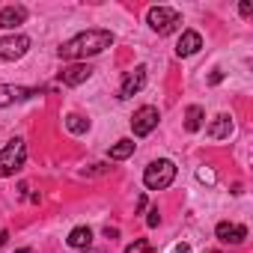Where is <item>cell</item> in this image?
Here are the masks:
<instances>
[{
  "label": "cell",
  "mask_w": 253,
  "mask_h": 253,
  "mask_svg": "<svg viewBox=\"0 0 253 253\" xmlns=\"http://www.w3.org/2000/svg\"><path fill=\"white\" fill-rule=\"evenodd\" d=\"M229 134H232V116L229 113H217L211 119V125H209V137L211 140H226Z\"/></svg>",
  "instance_id": "7c38bea8"
},
{
  "label": "cell",
  "mask_w": 253,
  "mask_h": 253,
  "mask_svg": "<svg viewBox=\"0 0 253 253\" xmlns=\"http://www.w3.org/2000/svg\"><path fill=\"white\" fill-rule=\"evenodd\" d=\"M86 253H104V250H92V247H89V250H86Z\"/></svg>",
  "instance_id": "83f0119b"
},
{
  "label": "cell",
  "mask_w": 253,
  "mask_h": 253,
  "mask_svg": "<svg viewBox=\"0 0 253 253\" xmlns=\"http://www.w3.org/2000/svg\"><path fill=\"white\" fill-rule=\"evenodd\" d=\"M203 119H206V110H203L200 104H191V107L185 110V128H188V131H200V128H203Z\"/></svg>",
  "instance_id": "9a60e30c"
},
{
  "label": "cell",
  "mask_w": 253,
  "mask_h": 253,
  "mask_svg": "<svg viewBox=\"0 0 253 253\" xmlns=\"http://www.w3.org/2000/svg\"><path fill=\"white\" fill-rule=\"evenodd\" d=\"M173 179H176V164H173L170 158L152 161V164L146 167V173H143V185H146L149 191H164V188L173 185Z\"/></svg>",
  "instance_id": "3957f363"
},
{
  "label": "cell",
  "mask_w": 253,
  "mask_h": 253,
  "mask_svg": "<svg viewBox=\"0 0 253 253\" xmlns=\"http://www.w3.org/2000/svg\"><path fill=\"white\" fill-rule=\"evenodd\" d=\"M113 45V33L110 30H84L78 36H72L69 42L60 45V60H86L95 57L101 51H107Z\"/></svg>",
  "instance_id": "6da1fadb"
},
{
  "label": "cell",
  "mask_w": 253,
  "mask_h": 253,
  "mask_svg": "<svg viewBox=\"0 0 253 253\" xmlns=\"http://www.w3.org/2000/svg\"><path fill=\"white\" fill-rule=\"evenodd\" d=\"M158 107H152V104H143L140 110H134V116H131V131H134V137H146V134H152L155 128H158Z\"/></svg>",
  "instance_id": "8992f818"
},
{
  "label": "cell",
  "mask_w": 253,
  "mask_h": 253,
  "mask_svg": "<svg viewBox=\"0 0 253 253\" xmlns=\"http://www.w3.org/2000/svg\"><path fill=\"white\" fill-rule=\"evenodd\" d=\"M27 161V143L21 137L9 140L3 149H0V179H6V176H15Z\"/></svg>",
  "instance_id": "7a4b0ae2"
},
{
  "label": "cell",
  "mask_w": 253,
  "mask_h": 253,
  "mask_svg": "<svg viewBox=\"0 0 253 253\" xmlns=\"http://www.w3.org/2000/svg\"><path fill=\"white\" fill-rule=\"evenodd\" d=\"M30 36H24V33H12V36H3L0 39V63H15V60H21L27 51H30Z\"/></svg>",
  "instance_id": "5b68a950"
},
{
  "label": "cell",
  "mask_w": 253,
  "mask_h": 253,
  "mask_svg": "<svg viewBox=\"0 0 253 253\" xmlns=\"http://www.w3.org/2000/svg\"><path fill=\"white\" fill-rule=\"evenodd\" d=\"M143 86H146V66H137L134 72H128V75L122 78V86H119V98H131V95H137Z\"/></svg>",
  "instance_id": "ba28073f"
},
{
  "label": "cell",
  "mask_w": 253,
  "mask_h": 253,
  "mask_svg": "<svg viewBox=\"0 0 253 253\" xmlns=\"http://www.w3.org/2000/svg\"><path fill=\"white\" fill-rule=\"evenodd\" d=\"M134 140H119L116 146H110V161H122V158H128V155H134Z\"/></svg>",
  "instance_id": "e0dca14e"
},
{
  "label": "cell",
  "mask_w": 253,
  "mask_h": 253,
  "mask_svg": "<svg viewBox=\"0 0 253 253\" xmlns=\"http://www.w3.org/2000/svg\"><path fill=\"white\" fill-rule=\"evenodd\" d=\"M238 12H241L244 18H250V15H253V3H250V0H244V3L238 6Z\"/></svg>",
  "instance_id": "7402d4cb"
},
{
  "label": "cell",
  "mask_w": 253,
  "mask_h": 253,
  "mask_svg": "<svg viewBox=\"0 0 253 253\" xmlns=\"http://www.w3.org/2000/svg\"><path fill=\"white\" fill-rule=\"evenodd\" d=\"M125 253H152V244H149L146 238H137L134 244H128V247H125Z\"/></svg>",
  "instance_id": "ac0fdd59"
},
{
  "label": "cell",
  "mask_w": 253,
  "mask_h": 253,
  "mask_svg": "<svg viewBox=\"0 0 253 253\" xmlns=\"http://www.w3.org/2000/svg\"><path fill=\"white\" fill-rule=\"evenodd\" d=\"M66 128H69L72 134H86V131H89V119L81 116V113H69V116H66Z\"/></svg>",
  "instance_id": "2e32d148"
},
{
  "label": "cell",
  "mask_w": 253,
  "mask_h": 253,
  "mask_svg": "<svg viewBox=\"0 0 253 253\" xmlns=\"http://www.w3.org/2000/svg\"><path fill=\"white\" fill-rule=\"evenodd\" d=\"M146 223H149V226H158V223H161V211H158V206H152V209H149Z\"/></svg>",
  "instance_id": "ffe728a7"
},
{
  "label": "cell",
  "mask_w": 253,
  "mask_h": 253,
  "mask_svg": "<svg viewBox=\"0 0 253 253\" xmlns=\"http://www.w3.org/2000/svg\"><path fill=\"white\" fill-rule=\"evenodd\" d=\"M173 253H191V247H188V244H176Z\"/></svg>",
  "instance_id": "d4e9b609"
},
{
  "label": "cell",
  "mask_w": 253,
  "mask_h": 253,
  "mask_svg": "<svg viewBox=\"0 0 253 253\" xmlns=\"http://www.w3.org/2000/svg\"><path fill=\"white\" fill-rule=\"evenodd\" d=\"M197 179H200V182H209V185H214V173H211V170H197Z\"/></svg>",
  "instance_id": "44dd1931"
},
{
  "label": "cell",
  "mask_w": 253,
  "mask_h": 253,
  "mask_svg": "<svg viewBox=\"0 0 253 253\" xmlns=\"http://www.w3.org/2000/svg\"><path fill=\"white\" fill-rule=\"evenodd\" d=\"M15 253H33V250H30V247H21V250H15Z\"/></svg>",
  "instance_id": "4316f807"
},
{
  "label": "cell",
  "mask_w": 253,
  "mask_h": 253,
  "mask_svg": "<svg viewBox=\"0 0 253 253\" xmlns=\"http://www.w3.org/2000/svg\"><path fill=\"white\" fill-rule=\"evenodd\" d=\"M39 92H45V86H42V89H33V86H15V84H0V107L18 104V101H24V98H33V95H39Z\"/></svg>",
  "instance_id": "52a82bcc"
},
{
  "label": "cell",
  "mask_w": 253,
  "mask_h": 253,
  "mask_svg": "<svg viewBox=\"0 0 253 253\" xmlns=\"http://www.w3.org/2000/svg\"><path fill=\"white\" fill-rule=\"evenodd\" d=\"M6 241H9V232H6V229H0V247H3Z\"/></svg>",
  "instance_id": "484cf974"
},
{
  "label": "cell",
  "mask_w": 253,
  "mask_h": 253,
  "mask_svg": "<svg viewBox=\"0 0 253 253\" xmlns=\"http://www.w3.org/2000/svg\"><path fill=\"white\" fill-rule=\"evenodd\" d=\"M214 235H217V241H223V244H241V241L247 238V226L220 220V223L214 226Z\"/></svg>",
  "instance_id": "9c48e42d"
},
{
  "label": "cell",
  "mask_w": 253,
  "mask_h": 253,
  "mask_svg": "<svg viewBox=\"0 0 253 253\" xmlns=\"http://www.w3.org/2000/svg\"><path fill=\"white\" fill-rule=\"evenodd\" d=\"M89 78H92V66H86V63H72V66H66L60 72V81L66 86H78V84H84Z\"/></svg>",
  "instance_id": "30bf717a"
},
{
  "label": "cell",
  "mask_w": 253,
  "mask_h": 253,
  "mask_svg": "<svg viewBox=\"0 0 253 253\" xmlns=\"http://www.w3.org/2000/svg\"><path fill=\"white\" fill-rule=\"evenodd\" d=\"M146 24L158 33V36H170L173 30L182 27V15L173 9V6H152L146 12Z\"/></svg>",
  "instance_id": "277c9868"
},
{
  "label": "cell",
  "mask_w": 253,
  "mask_h": 253,
  "mask_svg": "<svg viewBox=\"0 0 253 253\" xmlns=\"http://www.w3.org/2000/svg\"><path fill=\"white\" fill-rule=\"evenodd\" d=\"M200 48H203V36H200L197 30H185L182 39H179V45H176V54H179V57H191V54H197Z\"/></svg>",
  "instance_id": "4fadbf2b"
},
{
  "label": "cell",
  "mask_w": 253,
  "mask_h": 253,
  "mask_svg": "<svg viewBox=\"0 0 253 253\" xmlns=\"http://www.w3.org/2000/svg\"><path fill=\"white\" fill-rule=\"evenodd\" d=\"M220 81H223V72H220V69H211V75H209V84L214 86V84H220Z\"/></svg>",
  "instance_id": "603a6c76"
},
{
  "label": "cell",
  "mask_w": 253,
  "mask_h": 253,
  "mask_svg": "<svg viewBox=\"0 0 253 253\" xmlns=\"http://www.w3.org/2000/svg\"><path fill=\"white\" fill-rule=\"evenodd\" d=\"M66 241H69V247H75V250H89V247H92V229H89V226H75Z\"/></svg>",
  "instance_id": "5bb4252c"
},
{
  "label": "cell",
  "mask_w": 253,
  "mask_h": 253,
  "mask_svg": "<svg viewBox=\"0 0 253 253\" xmlns=\"http://www.w3.org/2000/svg\"><path fill=\"white\" fill-rule=\"evenodd\" d=\"M107 170H110V167H107V164H92V167H86V170H84V173H81V176H104V173H107Z\"/></svg>",
  "instance_id": "d6986e66"
},
{
  "label": "cell",
  "mask_w": 253,
  "mask_h": 253,
  "mask_svg": "<svg viewBox=\"0 0 253 253\" xmlns=\"http://www.w3.org/2000/svg\"><path fill=\"white\" fill-rule=\"evenodd\" d=\"M116 235H119V229H116V226H104V238H110V241H113Z\"/></svg>",
  "instance_id": "cb8c5ba5"
},
{
  "label": "cell",
  "mask_w": 253,
  "mask_h": 253,
  "mask_svg": "<svg viewBox=\"0 0 253 253\" xmlns=\"http://www.w3.org/2000/svg\"><path fill=\"white\" fill-rule=\"evenodd\" d=\"M24 21H27V6H21V3H12V6L0 9V27H3V30H15Z\"/></svg>",
  "instance_id": "8fae6325"
}]
</instances>
